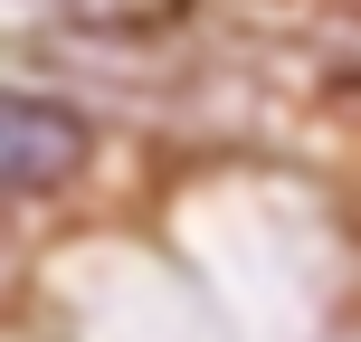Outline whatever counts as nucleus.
Instances as JSON below:
<instances>
[{"label":"nucleus","mask_w":361,"mask_h":342,"mask_svg":"<svg viewBox=\"0 0 361 342\" xmlns=\"http://www.w3.org/2000/svg\"><path fill=\"white\" fill-rule=\"evenodd\" d=\"M86 152H95V133L76 105L0 86V190H57V181L86 171Z\"/></svg>","instance_id":"nucleus-1"},{"label":"nucleus","mask_w":361,"mask_h":342,"mask_svg":"<svg viewBox=\"0 0 361 342\" xmlns=\"http://www.w3.org/2000/svg\"><path fill=\"white\" fill-rule=\"evenodd\" d=\"M76 38H162L190 19V0H48Z\"/></svg>","instance_id":"nucleus-2"}]
</instances>
